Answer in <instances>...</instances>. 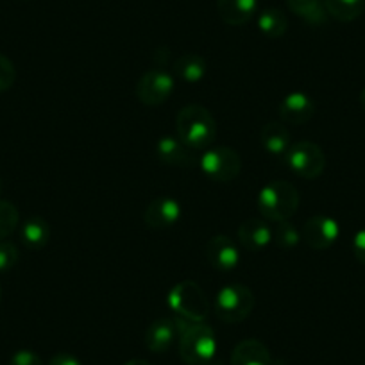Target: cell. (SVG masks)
I'll use <instances>...</instances> for the list:
<instances>
[{"label":"cell","mask_w":365,"mask_h":365,"mask_svg":"<svg viewBox=\"0 0 365 365\" xmlns=\"http://www.w3.org/2000/svg\"><path fill=\"white\" fill-rule=\"evenodd\" d=\"M178 138L195 150L208 149L217 138V122L201 104L181 108L175 118Z\"/></svg>","instance_id":"cell-1"},{"label":"cell","mask_w":365,"mask_h":365,"mask_svg":"<svg viewBox=\"0 0 365 365\" xmlns=\"http://www.w3.org/2000/svg\"><path fill=\"white\" fill-rule=\"evenodd\" d=\"M179 354L188 365H208L217 354L215 331L205 322H188L181 319Z\"/></svg>","instance_id":"cell-2"},{"label":"cell","mask_w":365,"mask_h":365,"mask_svg":"<svg viewBox=\"0 0 365 365\" xmlns=\"http://www.w3.org/2000/svg\"><path fill=\"white\" fill-rule=\"evenodd\" d=\"M258 212L272 222L290 220L299 208V192L289 181H270L258 194Z\"/></svg>","instance_id":"cell-3"},{"label":"cell","mask_w":365,"mask_h":365,"mask_svg":"<svg viewBox=\"0 0 365 365\" xmlns=\"http://www.w3.org/2000/svg\"><path fill=\"white\" fill-rule=\"evenodd\" d=\"M167 303L179 319H185L188 322H205L212 310L205 290L190 279L172 287L167 296Z\"/></svg>","instance_id":"cell-4"},{"label":"cell","mask_w":365,"mask_h":365,"mask_svg":"<svg viewBox=\"0 0 365 365\" xmlns=\"http://www.w3.org/2000/svg\"><path fill=\"white\" fill-rule=\"evenodd\" d=\"M255 308V296L251 290L240 283H231L217 292L213 301V312L217 317L227 324L245 321Z\"/></svg>","instance_id":"cell-5"},{"label":"cell","mask_w":365,"mask_h":365,"mask_svg":"<svg viewBox=\"0 0 365 365\" xmlns=\"http://www.w3.org/2000/svg\"><path fill=\"white\" fill-rule=\"evenodd\" d=\"M197 165L213 181L230 182L240 174L242 160L231 147H208L199 156Z\"/></svg>","instance_id":"cell-6"},{"label":"cell","mask_w":365,"mask_h":365,"mask_svg":"<svg viewBox=\"0 0 365 365\" xmlns=\"http://www.w3.org/2000/svg\"><path fill=\"white\" fill-rule=\"evenodd\" d=\"M283 161L294 174L304 179L319 178L326 168V156L322 149L308 140L292 143Z\"/></svg>","instance_id":"cell-7"},{"label":"cell","mask_w":365,"mask_h":365,"mask_svg":"<svg viewBox=\"0 0 365 365\" xmlns=\"http://www.w3.org/2000/svg\"><path fill=\"white\" fill-rule=\"evenodd\" d=\"M175 83L174 77L163 68H150L136 84V97L145 106H160L170 99Z\"/></svg>","instance_id":"cell-8"},{"label":"cell","mask_w":365,"mask_h":365,"mask_svg":"<svg viewBox=\"0 0 365 365\" xmlns=\"http://www.w3.org/2000/svg\"><path fill=\"white\" fill-rule=\"evenodd\" d=\"M303 240L307 245L317 251H324L329 249L340 237V226L333 217L328 215H315L307 220L303 231Z\"/></svg>","instance_id":"cell-9"},{"label":"cell","mask_w":365,"mask_h":365,"mask_svg":"<svg viewBox=\"0 0 365 365\" xmlns=\"http://www.w3.org/2000/svg\"><path fill=\"white\" fill-rule=\"evenodd\" d=\"M205 252L210 265L220 272H231L240 265L238 245L226 235H215L213 238H210Z\"/></svg>","instance_id":"cell-10"},{"label":"cell","mask_w":365,"mask_h":365,"mask_svg":"<svg viewBox=\"0 0 365 365\" xmlns=\"http://www.w3.org/2000/svg\"><path fill=\"white\" fill-rule=\"evenodd\" d=\"M156 156L163 163L172 167L192 168L199 163V156H195V149L181 142L178 136H161L156 142Z\"/></svg>","instance_id":"cell-11"},{"label":"cell","mask_w":365,"mask_h":365,"mask_svg":"<svg viewBox=\"0 0 365 365\" xmlns=\"http://www.w3.org/2000/svg\"><path fill=\"white\" fill-rule=\"evenodd\" d=\"M181 205L174 197H158L149 202L143 213V220L153 230H168L181 219Z\"/></svg>","instance_id":"cell-12"},{"label":"cell","mask_w":365,"mask_h":365,"mask_svg":"<svg viewBox=\"0 0 365 365\" xmlns=\"http://www.w3.org/2000/svg\"><path fill=\"white\" fill-rule=\"evenodd\" d=\"M181 335V319H158L147 328L145 346L153 353H165Z\"/></svg>","instance_id":"cell-13"},{"label":"cell","mask_w":365,"mask_h":365,"mask_svg":"<svg viewBox=\"0 0 365 365\" xmlns=\"http://www.w3.org/2000/svg\"><path fill=\"white\" fill-rule=\"evenodd\" d=\"M279 117L283 118V122L294 125L307 124L315 113V103L308 93L304 91H292L289 96H285L282 99L278 106Z\"/></svg>","instance_id":"cell-14"},{"label":"cell","mask_w":365,"mask_h":365,"mask_svg":"<svg viewBox=\"0 0 365 365\" xmlns=\"http://www.w3.org/2000/svg\"><path fill=\"white\" fill-rule=\"evenodd\" d=\"M238 244L247 251H262L272 244V227L262 219H247L238 227Z\"/></svg>","instance_id":"cell-15"},{"label":"cell","mask_w":365,"mask_h":365,"mask_svg":"<svg viewBox=\"0 0 365 365\" xmlns=\"http://www.w3.org/2000/svg\"><path fill=\"white\" fill-rule=\"evenodd\" d=\"M259 142H262L263 149L274 158H285L289 153L292 140H290V133L282 122H269L259 131Z\"/></svg>","instance_id":"cell-16"},{"label":"cell","mask_w":365,"mask_h":365,"mask_svg":"<svg viewBox=\"0 0 365 365\" xmlns=\"http://www.w3.org/2000/svg\"><path fill=\"white\" fill-rule=\"evenodd\" d=\"M231 365H272V356L265 344L256 339H247L235 346Z\"/></svg>","instance_id":"cell-17"},{"label":"cell","mask_w":365,"mask_h":365,"mask_svg":"<svg viewBox=\"0 0 365 365\" xmlns=\"http://www.w3.org/2000/svg\"><path fill=\"white\" fill-rule=\"evenodd\" d=\"M219 15L227 26H244L258 9V0H217Z\"/></svg>","instance_id":"cell-18"},{"label":"cell","mask_w":365,"mask_h":365,"mask_svg":"<svg viewBox=\"0 0 365 365\" xmlns=\"http://www.w3.org/2000/svg\"><path fill=\"white\" fill-rule=\"evenodd\" d=\"M206 61L199 54H182L174 61V73L188 84H197L206 76Z\"/></svg>","instance_id":"cell-19"},{"label":"cell","mask_w":365,"mask_h":365,"mask_svg":"<svg viewBox=\"0 0 365 365\" xmlns=\"http://www.w3.org/2000/svg\"><path fill=\"white\" fill-rule=\"evenodd\" d=\"M20 238L29 249H41L51 240V226L41 217H31L20 227Z\"/></svg>","instance_id":"cell-20"},{"label":"cell","mask_w":365,"mask_h":365,"mask_svg":"<svg viewBox=\"0 0 365 365\" xmlns=\"http://www.w3.org/2000/svg\"><path fill=\"white\" fill-rule=\"evenodd\" d=\"M287 6L290 11L296 13L310 26H324L329 19V13L322 0H287Z\"/></svg>","instance_id":"cell-21"},{"label":"cell","mask_w":365,"mask_h":365,"mask_svg":"<svg viewBox=\"0 0 365 365\" xmlns=\"http://www.w3.org/2000/svg\"><path fill=\"white\" fill-rule=\"evenodd\" d=\"M258 29L269 38H279L289 29L285 13L278 8H267L258 16Z\"/></svg>","instance_id":"cell-22"},{"label":"cell","mask_w":365,"mask_h":365,"mask_svg":"<svg viewBox=\"0 0 365 365\" xmlns=\"http://www.w3.org/2000/svg\"><path fill=\"white\" fill-rule=\"evenodd\" d=\"M329 16L339 22H353L361 15L365 0H322Z\"/></svg>","instance_id":"cell-23"},{"label":"cell","mask_w":365,"mask_h":365,"mask_svg":"<svg viewBox=\"0 0 365 365\" xmlns=\"http://www.w3.org/2000/svg\"><path fill=\"white\" fill-rule=\"evenodd\" d=\"M301 240H303V235H301V231L290 220L278 222V226L272 230V242L278 247L292 249L297 244H301Z\"/></svg>","instance_id":"cell-24"},{"label":"cell","mask_w":365,"mask_h":365,"mask_svg":"<svg viewBox=\"0 0 365 365\" xmlns=\"http://www.w3.org/2000/svg\"><path fill=\"white\" fill-rule=\"evenodd\" d=\"M20 220L19 208L13 202L0 199V240H6L16 230Z\"/></svg>","instance_id":"cell-25"},{"label":"cell","mask_w":365,"mask_h":365,"mask_svg":"<svg viewBox=\"0 0 365 365\" xmlns=\"http://www.w3.org/2000/svg\"><path fill=\"white\" fill-rule=\"evenodd\" d=\"M19 247L13 242L0 240V272H8L19 263Z\"/></svg>","instance_id":"cell-26"},{"label":"cell","mask_w":365,"mask_h":365,"mask_svg":"<svg viewBox=\"0 0 365 365\" xmlns=\"http://www.w3.org/2000/svg\"><path fill=\"white\" fill-rule=\"evenodd\" d=\"M16 79V70L15 65L11 63V59L6 58L4 54H0V93L15 84Z\"/></svg>","instance_id":"cell-27"},{"label":"cell","mask_w":365,"mask_h":365,"mask_svg":"<svg viewBox=\"0 0 365 365\" xmlns=\"http://www.w3.org/2000/svg\"><path fill=\"white\" fill-rule=\"evenodd\" d=\"M9 365H43L41 358L34 351L20 349L9 360Z\"/></svg>","instance_id":"cell-28"},{"label":"cell","mask_w":365,"mask_h":365,"mask_svg":"<svg viewBox=\"0 0 365 365\" xmlns=\"http://www.w3.org/2000/svg\"><path fill=\"white\" fill-rule=\"evenodd\" d=\"M353 255L361 265H365V227L358 230L353 237Z\"/></svg>","instance_id":"cell-29"},{"label":"cell","mask_w":365,"mask_h":365,"mask_svg":"<svg viewBox=\"0 0 365 365\" xmlns=\"http://www.w3.org/2000/svg\"><path fill=\"white\" fill-rule=\"evenodd\" d=\"M48 365H83L73 354L70 353H58L51 358Z\"/></svg>","instance_id":"cell-30"},{"label":"cell","mask_w":365,"mask_h":365,"mask_svg":"<svg viewBox=\"0 0 365 365\" xmlns=\"http://www.w3.org/2000/svg\"><path fill=\"white\" fill-rule=\"evenodd\" d=\"M125 365H150V364L147 360H138V358H136V360L128 361V364H125Z\"/></svg>","instance_id":"cell-31"},{"label":"cell","mask_w":365,"mask_h":365,"mask_svg":"<svg viewBox=\"0 0 365 365\" xmlns=\"http://www.w3.org/2000/svg\"><path fill=\"white\" fill-rule=\"evenodd\" d=\"M360 104H361V110L365 111V88L361 90V93H360Z\"/></svg>","instance_id":"cell-32"},{"label":"cell","mask_w":365,"mask_h":365,"mask_svg":"<svg viewBox=\"0 0 365 365\" xmlns=\"http://www.w3.org/2000/svg\"><path fill=\"white\" fill-rule=\"evenodd\" d=\"M272 365H285L283 361H272Z\"/></svg>","instance_id":"cell-33"},{"label":"cell","mask_w":365,"mask_h":365,"mask_svg":"<svg viewBox=\"0 0 365 365\" xmlns=\"http://www.w3.org/2000/svg\"><path fill=\"white\" fill-rule=\"evenodd\" d=\"M0 301H2V289H0Z\"/></svg>","instance_id":"cell-34"},{"label":"cell","mask_w":365,"mask_h":365,"mask_svg":"<svg viewBox=\"0 0 365 365\" xmlns=\"http://www.w3.org/2000/svg\"><path fill=\"white\" fill-rule=\"evenodd\" d=\"M0 192H2V181H0Z\"/></svg>","instance_id":"cell-35"}]
</instances>
